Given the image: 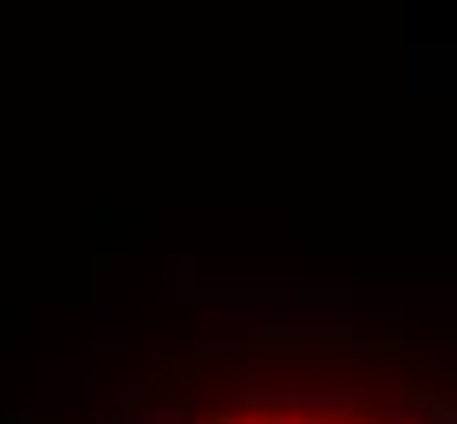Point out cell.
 Returning a JSON list of instances; mask_svg holds the SVG:
<instances>
[{
  "mask_svg": "<svg viewBox=\"0 0 457 424\" xmlns=\"http://www.w3.org/2000/svg\"><path fill=\"white\" fill-rule=\"evenodd\" d=\"M248 424H327V412H255Z\"/></svg>",
  "mask_w": 457,
  "mask_h": 424,
  "instance_id": "1",
  "label": "cell"
}]
</instances>
